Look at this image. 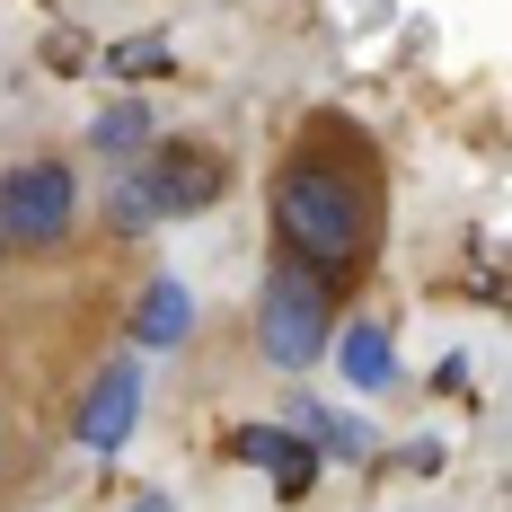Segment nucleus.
I'll list each match as a JSON object with an SVG mask.
<instances>
[{"label": "nucleus", "instance_id": "nucleus-7", "mask_svg": "<svg viewBox=\"0 0 512 512\" xmlns=\"http://www.w3.org/2000/svg\"><path fill=\"white\" fill-rule=\"evenodd\" d=\"M186 336H195V292L177 274H151L133 301V345H186Z\"/></svg>", "mask_w": 512, "mask_h": 512}, {"label": "nucleus", "instance_id": "nucleus-2", "mask_svg": "<svg viewBox=\"0 0 512 512\" xmlns=\"http://www.w3.org/2000/svg\"><path fill=\"white\" fill-rule=\"evenodd\" d=\"M327 336H336V283H318L309 265L274 256L265 265V292H256V354L274 362V371H309V362L327 354Z\"/></svg>", "mask_w": 512, "mask_h": 512}, {"label": "nucleus", "instance_id": "nucleus-6", "mask_svg": "<svg viewBox=\"0 0 512 512\" xmlns=\"http://www.w3.org/2000/svg\"><path fill=\"white\" fill-rule=\"evenodd\" d=\"M230 451L256 460V468H274V486H283V495H309V477H318V451H309L301 433H283V424H239V433H230Z\"/></svg>", "mask_w": 512, "mask_h": 512}, {"label": "nucleus", "instance_id": "nucleus-12", "mask_svg": "<svg viewBox=\"0 0 512 512\" xmlns=\"http://www.w3.org/2000/svg\"><path fill=\"white\" fill-rule=\"evenodd\" d=\"M0 468H9V424H0Z\"/></svg>", "mask_w": 512, "mask_h": 512}, {"label": "nucleus", "instance_id": "nucleus-8", "mask_svg": "<svg viewBox=\"0 0 512 512\" xmlns=\"http://www.w3.org/2000/svg\"><path fill=\"white\" fill-rule=\"evenodd\" d=\"M151 142H159V124H151V106H142V98H115V106L89 115V151H98L106 168H133Z\"/></svg>", "mask_w": 512, "mask_h": 512}, {"label": "nucleus", "instance_id": "nucleus-10", "mask_svg": "<svg viewBox=\"0 0 512 512\" xmlns=\"http://www.w3.org/2000/svg\"><path fill=\"white\" fill-rule=\"evenodd\" d=\"M168 62V36H142V45H115V71H159Z\"/></svg>", "mask_w": 512, "mask_h": 512}, {"label": "nucleus", "instance_id": "nucleus-1", "mask_svg": "<svg viewBox=\"0 0 512 512\" xmlns=\"http://www.w3.org/2000/svg\"><path fill=\"white\" fill-rule=\"evenodd\" d=\"M274 256L309 265L318 283H354L362 265L380 256V212H389V186H380V159L354 124H309L292 159L274 168Z\"/></svg>", "mask_w": 512, "mask_h": 512}, {"label": "nucleus", "instance_id": "nucleus-5", "mask_svg": "<svg viewBox=\"0 0 512 512\" xmlns=\"http://www.w3.org/2000/svg\"><path fill=\"white\" fill-rule=\"evenodd\" d=\"M133 415H142V362L115 354V362H98V380L80 389L71 442H80V451H124V442H133Z\"/></svg>", "mask_w": 512, "mask_h": 512}, {"label": "nucleus", "instance_id": "nucleus-9", "mask_svg": "<svg viewBox=\"0 0 512 512\" xmlns=\"http://www.w3.org/2000/svg\"><path fill=\"white\" fill-rule=\"evenodd\" d=\"M327 345H336V362H345V380H354V389H389V380H398V345H389V327H380V318H354V327H345V336H327Z\"/></svg>", "mask_w": 512, "mask_h": 512}, {"label": "nucleus", "instance_id": "nucleus-11", "mask_svg": "<svg viewBox=\"0 0 512 512\" xmlns=\"http://www.w3.org/2000/svg\"><path fill=\"white\" fill-rule=\"evenodd\" d=\"M133 512H168V495H142V504H133Z\"/></svg>", "mask_w": 512, "mask_h": 512}, {"label": "nucleus", "instance_id": "nucleus-4", "mask_svg": "<svg viewBox=\"0 0 512 512\" xmlns=\"http://www.w3.org/2000/svg\"><path fill=\"white\" fill-rule=\"evenodd\" d=\"M133 177H142V195H151L159 221L221 204V186H230V168H221V151H212V142H151V151L133 159Z\"/></svg>", "mask_w": 512, "mask_h": 512}, {"label": "nucleus", "instance_id": "nucleus-3", "mask_svg": "<svg viewBox=\"0 0 512 512\" xmlns=\"http://www.w3.org/2000/svg\"><path fill=\"white\" fill-rule=\"evenodd\" d=\"M80 221V177L71 159H18L0 177V239L9 248H62Z\"/></svg>", "mask_w": 512, "mask_h": 512}]
</instances>
